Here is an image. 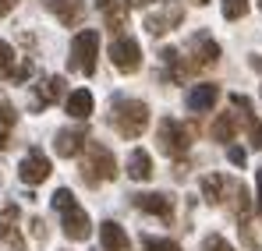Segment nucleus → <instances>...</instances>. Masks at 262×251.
I'll list each match as a JSON object with an SVG mask.
<instances>
[{
    "mask_svg": "<svg viewBox=\"0 0 262 251\" xmlns=\"http://www.w3.org/2000/svg\"><path fill=\"white\" fill-rule=\"evenodd\" d=\"M50 202H53V212L60 216V230H64L68 241H85L89 234H92V219H89V212L75 202V195H71L68 188H57Z\"/></svg>",
    "mask_w": 262,
    "mask_h": 251,
    "instance_id": "f257e3e1",
    "label": "nucleus"
},
{
    "mask_svg": "<svg viewBox=\"0 0 262 251\" xmlns=\"http://www.w3.org/2000/svg\"><path fill=\"white\" fill-rule=\"evenodd\" d=\"M110 124L117 127L121 138H138L145 124H149V106L142 99H128V96H117L110 103Z\"/></svg>",
    "mask_w": 262,
    "mask_h": 251,
    "instance_id": "f03ea898",
    "label": "nucleus"
},
{
    "mask_svg": "<svg viewBox=\"0 0 262 251\" xmlns=\"http://www.w3.org/2000/svg\"><path fill=\"white\" fill-rule=\"evenodd\" d=\"M82 180L85 184H103V180H110L114 173H117V159H114V152L106 149V145H99V142H85V156H82Z\"/></svg>",
    "mask_w": 262,
    "mask_h": 251,
    "instance_id": "7ed1b4c3",
    "label": "nucleus"
},
{
    "mask_svg": "<svg viewBox=\"0 0 262 251\" xmlns=\"http://www.w3.org/2000/svg\"><path fill=\"white\" fill-rule=\"evenodd\" d=\"M156 142H160V152H167L170 159H181V156H188V149H191V131L181 124V121L163 117L160 127H156Z\"/></svg>",
    "mask_w": 262,
    "mask_h": 251,
    "instance_id": "20e7f679",
    "label": "nucleus"
},
{
    "mask_svg": "<svg viewBox=\"0 0 262 251\" xmlns=\"http://www.w3.org/2000/svg\"><path fill=\"white\" fill-rule=\"evenodd\" d=\"M96 57H99V32L96 29H82L75 39H71V67L92 75L96 71Z\"/></svg>",
    "mask_w": 262,
    "mask_h": 251,
    "instance_id": "39448f33",
    "label": "nucleus"
},
{
    "mask_svg": "<svg viewBox=\"0 0 262 251\" xmlns=\"http://www.w3.org/2000/svg\"><path fill=\"white\" fill-rule=\"evenodd\" d=\"M110 64H114L117 71H124V75H135V71L142 67V46H138V39L117 32V36L110 39Z\"/></svg>",
    "mask_w": 262,
    "mask_h": 251,
    "instance_id": "423d86ee",
    "label": "nucleus"
},
{
    "mask_svg": "<svg viewBox=\"0 0 262 251\" xmlns=\"http://www.w3.org/2000/svg\"><path fill=\"white\" fill-rule=\"evenodd\" d=\"M64 85H68V82H64L60 75H46L39 85H32V96H29V110H32V113H39V110H46L50 103H57V99H60V96L68 92Z\"/></svg>",
    "mask_w": 262,
    "mask_h": 251,
    "instance_id": "0eeeda50",
    "label": "nucleus"
},
{
    "mask_svg": "<svg viewBox=\"0 0 262 251\" xmlns=\"http://www.w3.org/2000/svg\"><path fill=\"white\" fill-rule=\"evenodd\" d=\"M18 177L32 188V184H43L46 177H50V159H46L43 149H29L25 152V159H21V170H18Z\"/></svg>",
    "mask_w": 262,
    "mask_h": 251,
    "instance_id": "6e6552de",
    "label": "nucleus"
},
{
    "mask_svg": "<svg viewBox=\"0 0 262 251\" xmlns=\"http://www.w3.org/2000/svg\"><path fill=\"white\" fill-rule=\"evenodd\" d=\"M181 18H184V7H177V4H160V11H152V14L145 18V29H149V36H163L167 29L181 25Z\"/></svg>",
    "mask_w": 262,
    "mask_h": 251,
    "instance_id": "1a4fd4ad",
    "label": "nucleus"
},
{
    "mask_svg": "<svg viewBox=\"0 0 262 251\" xmlns=\"http://www.w3.org/2000/svg\"><path fill=\"white\" fill-rule=\"evenodd\" d=\"M85 142H89V131H85V127H64V131H57L53 149H57V156L71 159V156H78V152L85 149Z\"/></svg>",
    "mask_w": 262,
    "mask_h": 251,
    "instance_id": "9d476101",
    "label": "nucleus"
},
{
    "mask_svg": "<svg viewBox=\"0 0 262 251\" xmlns=\"http://www.w3.org/2000/svg\"><path fill=\"white\" fill-rule=\"evenodd\" d=\"M191 67H213L220 60V46L213 42V36L209 32H199L195 39H191Z\"/></svg>",
    "mask_w": 262,
    "mask_h": 251,
    "instance_id": "9b49d317",
    "label": "nucleus"
},
{
    "mask_svg": "<svg viewBox=\"0 0 262 251\" xmlns=\"http://www.w3.org/2000/svg\"><path fill=\"white\" fill-rule=\"evenodd\" d=\"M96 7H99L110 32H124V25H128V4L124 0H96Z\"/></svg>",
    "mask_w": 262,
    "mask_h": 251,
    "instance_id": "f8f14e48",
    "label": "nucleus"
},
{
    "mask_svg": "<svg viewBox=\"0 0 262 251\" xmlns=\"http://www.w3.org/2000/svg\"><path fill=\"white\" fill-rule=\"evenodd\" d=\"M135 209L152 212V216H160V219H170V216H174V202H170L167 195H160V191H145V195H135Z\"/></svg>",
    "mask_w": 262,
    "mask_h": 251,
    "instance_id": "ddd939ff",
    "label": "nucleus"
},
{
    "mask_svg": "<svg viewBox=\"0 0 262 251\" xmlns=\"http://www.w3.org/2000/svg\"><path fill=\"white\" fill-rule=\"evenodd\" d=\"M216 99H220V88L216 85H195L188 96H184V103H188V110L191 113H206V110H213L216 106Z\"/></svg>",
    "mask_w": 262,
    "mask_h": 251,
    "instance_id": "4468645a",
    "label": "nucleus"
},
{
    "mask_svg": "<svg viewBox=\"0 0 262 251\" xmlns=\"http://www.w3.org/2000/svg\"><path fill=\"white\" fill-rule=\"evenodd\" d=\"M0 241L11 244V248H25V237L18 234V206L0 209Z\"/></svg>",
    "mask_w": 262,
    "mask_h": 251,
    "instance_id": "2eb2a0df",
    "label": "nucleus"
},
{
    "mask_svg": "<svg viewBox=\"0 0 262 251\" xmlns=\"http://www.w3.org/2000/svg\"><path fill=\"white\" fill-rule=\"evenodd\" d=\"M50 11H53L68 29H75V25H82V18H85V0H50Z\"/></svg>",
    "mask_w": 262,
    "mask_h": 251,
    "instance_id": "dca6fc26",
    "label": "nucleus"
},
{
    "mask_svg": "<svg viewBox=\"0 0 262 251\" xmlns=\"http://www.w3.org/2000/svg\"><path fill=\"white\" fill-rule=\"evenodd\" d=\"M99 241H103V251H128L131 248L124 226H121V223H114V219L99 223Z\"/></svg>",
    "mask_w": 262,
    "mask_h": 251,
    "instance_id": "f3484780",
    "label": "nucleus"
},
{
    "mask_svg": "<svg viewBox=\"0 0 262 251\" xmlns=\"http://www.w3.org/2000/svg\"><path fill=\"white\" fill-rule=\"evenodd\" d=\"M230 103L241 110V121H245V127H248V138H252V145H255V149H262V124L255 121V113H252V103H248L245 96H230Z\"/></svg>",
    "mask_w": 262,
    "mask_h": 251,
    "instance_id": "a211bd4d",
    "label": "nucleus"
},
{
    "mask_svg": "<svg viewBox=\"0 0 262 251\" xmlns=\"http://www.w3.org/2000/svg\"><path fill=\"white\" fill-rule=\"evenodd\" d=\"M92 106H96V99H92V92L85 88H75L71 96H68V117H75V121H89V113H92Z\"/></svg>",
    "mask_w": 262,
    "mask_h": 251,
    "instance_id": "6ab92c4d",
    "label": "nucleus"
},
{
    "mask_svg": "<svg viewBox=\"0 0 262 251\" xmlns=\"http://www.w3.org/2000/svg\"><path fill=\"white\" fill-rule=\"evenodd\" d=\"M128 177H131V180H149V177H152V156H149L145 149H131Z\"/></svg>",
    "mask_w": 262,
    "mask_h": 251,
    "instance_id": "aec40b11",
    "label": "nucleus"
},
{
    "mask_svg": "<svg viewBox=\"0 0 262 251\" xmlns=\"http://www.w3.org/2000/svg\"><path fill=\"white\" fill-rule=\"evenodd\" d=\"M202 195H206L209 206H220V202L227 198V177H223V173H209V177H202Z\"/></svg>",
    "mask_w": 262,
    "mask_h": 251,
    "instance_id": "412c9836",
    "label": "nucleus"
},
{
    "mask_svg": "<svg viewBox=\"0 0 262 251\" xmlns=\"http://www.w3.org/2000/svg\"><path fill=\"white\" fill-rule=\"evenodd\" d=\"M234 134H237V117L234 113H220L213 121V138L216 142H234Z\"/></svg>",
    "mask_w": 262,
    "mask_h": 251,
    "instance_id": "4be33fe9",
    "label": "nucleus"
},
{
    "mask_svg": "<svg viewBox=\"0 0 262 251\" xmlns=\"http://www.w3.org/2000/svg\"><path fill=\"white\" fill-rule=\"evenodd\" d=\"M14 124H18V113H14L11 103H4V106H0V149L11 145V131H14Z\"/></svg>",
    "mask_w": 262,
    "mask_h": 251,
    "instance_id": "5701e85b",
    "label": "nucleus"
},
{
    "mask_svg": "<svg viewBox=\"0 0 262 251\" xmlns=\"http://www.w3.org/2000/svg\"><path fill=\"white\" fill-rule=\"evenodd\" d=\"M220 11H223V18H227V21H241V18L252 11V0H223V4H220Z\"/></svg>",
    "mask_w": 262,
    "mask_h": 251,
    "instance_id": "b1692460",
    "label": "nucleus"
},
{
    "mask_svg": "<svg viewBox=\"0 0 262 251\" xmlns=\"http://www.w3.org/2000/svg\"><path fill=\"white\" fill-rule=\"evenodd\" d=\"M142 251H181L170 237H142Z\"/></svg>",
    "mask_w": 262,
    "mask_h": 251,
    "instance_id": "393cba45",
    "label": "nucleus"
},
{
    "mask_svg": "<svg viewBox=\"0 0 262 251\" xmlns=\"http://www.w3.org/2000/svg\"><path fill=\"white\" fill-rule=\"evenodd\" d=\"M11 71H14V50L11 42L0 39V78H11Z\"/></svg>",
    "mask_w": 262,
    "mask_h": 251,
    "instance_id": "a878e982",
    "label": "nucleus"
},
{
    "mask_svg": "<svg viewBox=\"0 0 262 251\" xmlns=\"http://www.w3.org/2000/svg\"><path fill=\"white\" fill-rule=\"evenodd\" d=\"M202 251H234V248H230L220 234H213V237H206V241H202Z\"/></svg>",
    "mask_w": 262,
    "mask_h": 251,
    "instance_id": "bb28decb",
    "label": "nucleus"
},
{
    "mask_svg": "<svg viewBox=\"0 0 262 251\" xmlns=\"http://www.w3.org/2000/svg\"><path fill=\"white\" fill-rule=\"evenodd\" d=\"M227 156H230V163H234V167H245V159H248V156H245V149H237V145H230V152H227Z\"/></svg>",
    "mask_w": 262,
    "mask_h": 251,
    "instance_id": "cd10ccee",
    "label": "nucleus"
},
{
    "mask_svg": "<svg viewBox=\"0 0 262 251\" xmlns=\"http://www.w3.org/2000/svg\"><path fill=\"white\" fill-rule=\"evenodd\" d=\"M255 188H259V198H255V209H259V216H262V170L255 173Z\"/></svg>",
    "mask_w": 262,
    "mask_h": 251,
    "instance_id": "c85d7f7f",
    "label": "nucleus"
},
{
    "mask_svg": "<svg viewBox=\"0 0 262 251\" xmlns=\"http://www.w3.org/2000/svg\"><path fill=\"white\" fill-rule=\"evenodd\" d=\"M11 11H14V0H0V18L11 14Z\"/></svg>",
    "mask_w": 262,
    "mask_h": 251,
    "instance_id": "c756f323",
    "label": "nucleus"
},
{
    "mask_svg": "<svg viewBox=\"0 0 262 251\" xmlns=\"http://www.w3.org/2000/svg\"><path fill=\"white\" fill-rule=\"evenodd\" d=\"M124 4H128V7H149L152 0H124Z\"/></svg>",
    "mask_w": 262,
    "mask_h": 251,
    "instance_id": "7c9ffc66",
    "label": "nucleus"
},
{
    "mask_svg": "<svg viewBox=\"0 0 262 251\" xmlns=\"http://www.w3.org/2000/svg\"><path fill=\"white\" fill-rule=\"evenodd\" d=\"M252 67H255V71H262V57H252Z\"/></svg>",
    "mask_w": 262,
    "mask_h": 251,
    "instance_id": "2f4dec72",
    "label": "nucleus"
},
{
    "mask_svg": "<svg viewBox=\"0 0 262 251\" xmlns=\"http://www.w3.org/2000/svg\"><path fill=\"white\" fill-rule=\"evenodd\" d=\"M199 4H209V0H199Z\"/></svg>",
    "mask_w": 262,
    "mask_h": 251,
    "instance_id": "473e14b6",
    "label": "nucleus"
},
{
    "mask_svg": "<svg viewBox=\"0 0 262 251\" xmlns=\"http://www.w3.org/2000/svg\"><path fill=\"white\" fill-rule=\"evenodd\" d=\"M259 7H262V0H259Z\"/></svg>",
    "mask_w": 262,
    "mask_h": 251,
    "instance_id": "72a5a7b5",
    "label": "nucleus"
}]
</instances>
